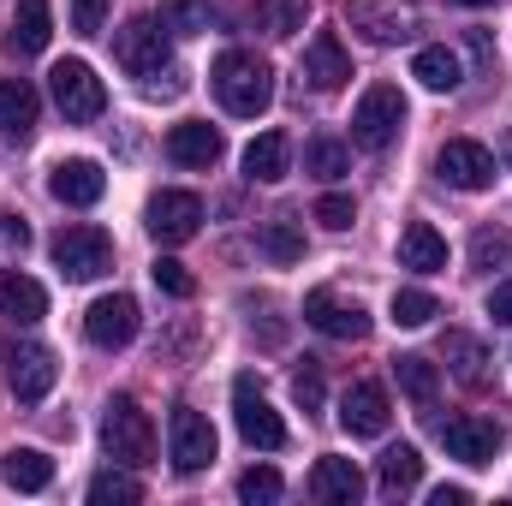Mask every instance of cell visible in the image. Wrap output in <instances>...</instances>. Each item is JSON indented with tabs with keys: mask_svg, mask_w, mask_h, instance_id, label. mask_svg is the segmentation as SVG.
Wrapping results in <instances>:
<instances>
[{
	"mask_svg": "<svg viewBox=\"0 0 512 506\" xmlns=\"http://www.w3.org/2000/svg\"><path fill=\"white\" fill-rule=\"evenodd\" d=\"M102 447H108L114 465H149V459H155V423H149V411H143L131 393H114V399H108Z\"/></svg>",
	"mask_w": 512,
	"mask_h": 506,
	"instance_id": "2",
	"label": "cell"
},
{
	"mask_svg": "<svg viewBox=\"0 0 512 506\" xmlns=\"http://www.w3.org/2000/svg\"><path fill=\"white\" fill-rule=\"evenodd\" d=\"M114 60L126 66L131 78H143V90H149L155 78H173V72H167V66H173V48H167L161 18H126V24L114 30Z\"/></svg>",
	"mask_w": 512,
	"mask_h": 506,
	"instance_id": "3",
	"label": "cell"
},
{
	"mask_svg": "<svg viewBox=\"0 0 512 506\" xmlns=\"http://www.w3.org/2000/svg\"><path fill=\"white\" fill-rule=\"evenodd\" d=\"M346 78H352V60H346L340 36H334V30H316L310 48H304V84H310V90H340Z\"/></svg>",
	"mask_w": 512,
	"mask_h": 506,
	"instance_id": "17",
	"label": "cell"
},
{
	"mask_svg": "<svg viewBox=\"0 0 512 506\" xmlns=\"http://www.w3.org/2000/svg\"><path fill=\"white\" fill-rule=\"evenodd\" d=\"M0 471H6V483H12L18 495H42V489L54 483V459H48L42 447H12Z\"/></svg>",
	"mask_w": 512,
	"mask_h": 506,
	"instance_id": "28",
	"label": "cell"
},
{
	"mask_svg": "<svg viewBox=\"0 0 512 506\" xmlns=\"http://www.w3.org/2000/svg\"><path fill=\"white\" fill-rule=\"evenodd\" d=\"M465 501H471V489H447V483L429 495V506H465Z\"/></svg>",
	"mask_w": 512,
	"mask_h": 506,
	"instance_id": "45",
	"label": "cell"
},
{
	"mask_svg": "<svg viewBox=\"0 0 512 506\" xmlns=\"http://www.w3.org/2000/svg\"><path fill=\"white\" fill-rule=\"evenodd\" d=\"M411 78H417L423 90L447 96V90H459V84H465V66H459V54H453V48H417Z\"/></svg>",
	"mask_w": 512,
	"mask_h": 506,
	"instance_id": "27",
	"label": "cell"
},
{
	"mask_svg": "<svg viewBox=\"0 0 512 506\" xmlns=\"http://www.w3.org/2000/svg\"><path fill=\"white\" fill-rule=\"evenodd\" d=\"M215 423L203 417V411H191V405H179L173 411V423H167V453H173V471H203V465H215Z\"/></svg>",
	"mask_w": 512,
	"mask_h": 506,
	"instance_id": "10",
	"label": "cell"
},
{
	"mask_svg": "<svg viewBox=\"0 0 512 506\" xmlns=\"http://www.w3.org/2000/svg\"><path fill=\"white\" fill-rule=\"evenodd\" d=\"M149 274H155V286H161L167 298H191V292H197V280L185 274V262H179V256H155V268H149Z\"/></svg>",
	"mask_w": 512,
	"mask_h": 506,
	"instance_id": "39",
	"label": "cell"
},
{
	"mask_svg": "<svg viewBox=\"0 0 512 506\" xmlns=\"http://www.w3.org/2000/svg\"><path fill=\"white\" fill-rule=\"evenodd\" d=\"M280 489H286V483H280V471H274V465H251V471H245V477H239V501H280Z\"/></svg>",
	"mask_w": 512,
	"mask_h": 506,
	"instance_id": "37",
	"label": "cell"
},
{
	"mask_svg": "<svg viewBox=\"0 0 512 506\" xmlns=\"http://www.w3.org/2000/svg\"><path fill=\"white\" fill-rule=\"evenodd\" d=\"M292 173V143H286V131H262L251 137V149H245V179L256 185H280Z\"/></svg>",
	"mask_w": 512,
	"mask_h": 506,
	"instance_id": "23",
	"label": "cell"
},
{
	"mask_svg": "<svg viewBox=\"0 0 512 506\" xmlns=\"http://www.w3.org/2000/svg\"><path fill=\"white\" fill-rule=\"evenodd\" d=\"M137 501H143V483L131 471H120V465L90 477V506H137Z\"/></svg>",
	"mask_w": 512,
	"mask_h": 506,
	"instance_id": "31",
	"label": "cell"
},
{
	"mask_svg": "<svg viewBox=\"0 0 512 506\" xmlns=\"http://www.w3.org/2000/svg\"><path fill=\"white\" fill-rule=\"evenodd\" d=\"M417 477H423V453H417L411 441L387 447V453H382V465H376V489H382L387 501L411 495V489H417Z\"/></svg>",
	"mask_w": 512,
	"mask_h": 506,
	"instance_id": "26",
	"label": "cell"
},
{
	"mask_svg": "<svg viewBox=\"0 0 512 506\" xmlns=\"http://www.w3.org/2000/svg\"><path fill=\"white\" fill-rule=\"evenodd\" d=\"M393 376H399V387H405L417 405H429V399H435V387H441V370H435L429 358H417V352L393 358Z\"/></svg>",
	"mask_w": 512,
	"mask_h": 506,
	"instance_id": "34",
	"label": "cell"
},
{
	"mask_svg": "<svg viewBox=\"0 0 512 506\" xmlns=\"http://www.w3.org/2000/svg\"><path fill=\"white\" fill-rule=\"evenodd\" d=\"M435 316H441L435 292H423V286H399V292H393V322H399V328H429Z\"/></svg>",
	"mask_w": 512,
	"mask_h": 506,
	"instance_id": "36",
	"label": "cell"
},
{
	"mask_svg": "<svg viewBox=\"0 0 512 506\" xmlns=\"http://www.w3.org/2000/svg\"><path fill=\"white\" fill-rule=\"evenodd\" d=\"M102 18H108V0H72V30L78 36H96Z\"/></svg>",
	"mask_w": 512,
	"mask_h": 506,
	"instance_id": "42",
	"label": "cell"
},
{
	"mask_svg": "<svg viewBox=\"0 0 512 506\" xmlns=\"http://www.w3.org/2000/svg\"><path fill=\"white\" fill-rule=\"evenodd\" d=\"M489 316H495V322H507V328H512V280H501V286L489 292Z\"/></svg>",
	"mask_w": 512,
	"mask_h": 506,
	"instance_id": "44",
	"label": "cell"
},
{
	"mask_svg": "<svg viewBox=\"0 0 512 506\" xmlns=\"http://www.w3.org/2000/svg\"><path fill=\"white\" fill-rule=\"evenodd\" d=\"M256 251L268 256V262H298L304 256V221L298 215H274V221H262V233H256Z\"/></svg>",
	"mask_w": 512,
	"mask_h": 506,
	"instance_id": "29",
	"label": "cell"
},
{
	"mask_svg": "<svg viewBox=\"0 0 512 506\" xmlns=\"http://www.w3.org/2000/svg\"><path fill=\"white\" fill-rule=\"evenodd\" d=\"M54 262L66 280H102L114 268V239L102 227H60L54 233Z\"/></svg>",
	"mask_w": 512,
	"mask_h": 506,
	"instance_id": "5",
	"label": "cell"
},
{
	"mask_svg": "<svg viewBox=\"0 0 512 506\" xmlns=\"http://www.w3.org/2000/svg\"><path fill=\"white\" fill-rule=\"evenodd\" d=\"M209 84H215L221 108L239 114V120L268 114V102H274V72H268V60H256L245 48H227V54L215 60V72H209Z\"/></svg>",
	"mask_w": 512,
	"mask_h": 506,
	"instance_id": "1",
	"label": "cell"
},
{
	"mask_svg": "<svg viewBox=\"0 0 512 506\" xmlns=\"http://www.w3.org/2000/svg\"><path fill=\"white\" fill-rule=\"evenodd\" d=\"M54 376H60V364H54V352H48V346H18V352H12V370H6V381H12V393H18V405L48 399Z\"/></svg>",
	"mask_w": 512,
	"mask_h": 506,
	"instance_id": "16",
	"label": "cell"
},
{
	"mask_svg": "<svg viewBox=\"0 0 512 506\" xmlns=\"http://www.w3.org/2000/svg\"><path fill=\"white\" fill-rule=\"evenodd\" d=\"M48 191H54L60 203H72V209H90V203H102L108 173H102L96 161H60V167L48 173Z\"/></svg>",
	"mask_w": 512,
	"mask_h": 506,
	"instance_id": "18",
	"label": "cell"
},
{
	"mask_svg": "<svg viewBox=\"0 0 512 506\" xmlns=\"http://www.w3.org/2000/svg\"><path fill=\"white\" fill-rule=\"evenodd\" d=\"M0 316L6 322H42L48 316V292H42V280H30V274H18V268H0Z\"/></svg>",
	"mask_w": 512,
	"mask_h": 506,
	"instance_id": "19",
	"label": "cell"
},
{
	"mask_svg": "<svg viewBox=\"0 0 512 506\" xmlns=\"http://www.w3.org/2000/svg\"><path fill=\"white\" fill-rule=\"evenodd\" d=\"M48 36H54V12H48V0H18L6 48H12V54H42Z\"/></svg>",
	"mask_w": 512,
	"mask_h": 506,
	"instance_id": "25",
	"label": "cell"
},
{
	"mask_svg": "<svg viewBox=\"0 0 512 506\" xmlns=\"http://www.w3.org/2000/svg\"><path fill=\"white\" fill-rule=\"evenodd\" d=\"M399 268H417V274H441L447 268V239L429 227V221H411L399 233Z\"/></svg>",
	"mask_w": 512,
	"mask_h": 506,
	"instance_id": "24",
	"label": "cell"
},
{
	"mask_svg": "<svg viewBox=\"0 0 512 506\" xmlns=\"http://www.w3.org/2000/svg\"><path fill=\"white\" fill-rule=\"evenodd\" d=\"M143 227H149L155 245H185V239H197V227H203V203H197L191 191H155L149 209H143Z\"/></svg>",
	"mask_w": 512,
	"mask_h": 506,
	"instance_id": "9",
	"label": "cell"
},
{
	"mask_svg": "<svg viewBox=\"0 0 512 506\" xmlns=\"http://www.w3.org/2000/svg\"><path fill=\"white\" fill-rule=\"evenodd\" d=\"M48 84H54V102H60V114H66L72 126H90V120H102V108H108V90H102V78H96L84 60H60V66L48 72Z\"/></svg>",
	"mask_w": 512,
	"mask_h": 506,
	"instance_id": "6",
	"label": "cell"
},
{
	"mask_svg": "<svg viewBox=\"0 0 512 506\" xmlns=\"http://www.w3.org/2000/svg\"><path fill=\"white\" fill-rule=\"evenodd\" d=\"M459 6H495V0H459Z\"/></svg>",
	"mask_w": 512,
	"mask_h": 506,
	"instance_id": "46",
	"label": "cell"
},
{
	"mask_svg": "<svg viewBox=\"0 0 512 506\" xmlns=\"http://www.w3.org/2000/svg\"><path fill=\"white\" fill-rule=\"evenodd\" d=\"M352 167V149L340 143V137H310L304 143V173H316V179H340Z\"/></svg>",
	"mask_w": 512,
	"mask_h": 506,
	"instance_id": "33",
	"label": "cell"
},
{
	"mask_svg": "<svg viewBox=\"0 0 512 506\" xmlns=\"http://www.w3.org/2000/svg\"><path fill=\"white\" fill-rule=\"evenodd\" d=\"M84 334H90V346H102V352L131 346V340H137V298H131V292L96 298V304L84 310Z\"/></svg>",
	"mask_w": 512,
	"mask_h": 506,
	"instance_id": "12",
	"label": "cell"
},
{
	"mask_svg": "<svg viewBox=\"0 0 512 506\" xmlns=\"http://www.w3.org/2000/svg\"><path fill=\"white\" fill-rule=\"evenodd\" d=\"M441 441H447V453L465 459V465H495L507 429H501L495 417H453V423H441Z\"/></svg>",
	"mask_w": 512,
	"mask_h": 506,
	"instance_id": "14",
	"label": "cell"
},
{
	"mask_svg": "<svg viewBox=\"0 0 512 506\" xmlns=\"http://www.w3.org/2000/svg\"><path fill=\"white\" fill-rule=\"evenodd\" d=\"M215 24L221 18L209 0H161V30H173V36H209Z\"/></svg>",
	"mask_w": 512,
	"mask_h": 506,
	"instance_id": "30",
	"label": "cell"
},
{
	"mask_svg": "<svg viewBox=\"0 0 512 506\" xmlns=\"http://www.w3.org/2000/svg\"><path fill=\"white\" fill-rule=\"evenodd\" d=\"M387 393H382V381H352L346 387V399H340V429L346 435H358V441H376L387 429Z\"/></svg>",
	"mask_w": 512,
	"mask_h": 506,
	"instance_id": "15",
	"label": "cell"
},
{
	"mask_svg": "<svg viewBox=\"0 0 512 506\" xmlns=\"http://www.w3.org/2000/svg\"><path fill=\"white\" fill-rule=\"evenodd\" d=\"M507 256H512L507 233H477V239H471V262H477V268H495V262H507Z\"/></svg>",
	"mask_w": 512,
	"mask_h": 506,
	"instance_id": "41",
	"label": "cell"
},
{
	"mask_svg": "<svg viewBox=\"0 0 512 506\" xmlns=\"http://www.w3.org/2000/svg\"><path fill=\"white\" fill-rule=\"evenodd\" d=\"M0 239H6L12 251H24V245H30V227H24V215H18V209H6V215H0Z\"/></svg>",
	"mask_w": 512,
	"mask_h": 506,
	"instance_id": "43",
	"label": "cell"
},
{
	"mask_svg": "<svg viewBox=\"0 0 512 506\" xmlns=\"http://www.w3.org/2000/svg\"><path fill=\"white\" fill-rule=\"evenodd\" d=\"M292 399H298L304 411H322L328 387H322V364H316V358H304V364L292 370Z\"/></svg>",
	"mask_w": 512,
	"mask_h": 506,
	"instance_id": "38",
	"label": "cell"
},
{
	"mask_svg": "<svg viewBox=\"0 0 512 506\" xmlns=\"http://www.w3.org/2000/svg\"><path fill=\"white\" fill-rule=\"evenodd\" d=\"M251 18L268 30V36H292V30H304V18H310V0H256Z\"/></svg>",
	"mask_w": 512,
	"mask_h": 506,
	"instance_id": "35",
	"label": "cell"
},
{
	"mask_svg": "<svg viewBox=\"0 0 512 506\" xmlns=\"http://www.w3.org/2000/svg\"><path fill=\"white\" fill-rule=\"evenodd\" d=\"M233 417H239V435L251 441L256 453H280V447H286V423H280V411L262 399V381L256 376L233 381Z\"/></svg>",
	"mask_w": 512,
	"mask_h": 506,
	"instance_id": "7",
	"label": "cell"
},
{
	"mask_svg": "<svg viewBox=\"0 0 512 506\" xmlns=\"http://www.w3.org/2000/svg\"><path fill=\"white\" fill-rule=\"evenodd\" d=\"M221 131L209 126V120H185V126L167 131V155L179 161V167H215L221 161Z\"/></svg>",
	"mask_w": 512,
	"mask_h": 506,
	"instance_id": "20",
	"label": "cell"
},
{
	"mask_svg": "<svg viewBox=\"0 0 512 506\" xmlns=\"http://www.w3.org/2000/svg\"><path fill=\"white\" fill-rule=\"evenodd\" d=\"M310 495H316V501H334V506H352L364 495V471H358L352 459L328 453V459H316V471H310Z\"/></svg>",
	"mask_w": 512,
	"mask_h": 506,
	"instance_id": "21",
	"label": "cell"
},
{
	"mask_svg": "<svg viewBox=\"0 0 512 506\" xmlns=\"http://www.w3.org/2000/svg\"><path fill=\"white\" fill-rule=\"evenodd\" d=\"M304 322L328 340H370V310L358 298H340L334 286H316L304 298Z\"/></svg>",
	"mask_w": 512,
	"mask_h": 506,
	"instance_id": "8",
	"label": "cell"
},
{
	"mask_svg": "<svg viewBox=\"0 0 512 506\" xmlns=\"http://www.w3.org/2000/svg\"><path fill=\"white\" fill-rule=\"evenodd\" d=\"M36 114H42V96H36L24 78H0V131H6L12 143H30Z\"/></svg>",
	"mask_w": 512,
	"mask_h": 506,
	"instance_id": "22",
	"label": "cell"
},
{
	"mask_svg": "<svg viewBox=\"0 0 512 506\" xmlns=\"http://www.w3.org/2000/svg\"><path fill=\"white\" fill-rule=\"evenodd\" d=\"M346 18H352V30H364V36L382 42V48L405 42V36L417 30V6H411V0H352Z\"/></svg>",
	"mask_w": 512,
	"mask_h": 506,
	"instance_id": "13",
	"label": "cell"
},
{
	"mask_svg": "<svg viewBox=\"0 0 512 506\" xmlns=\"http://www.w3.org/2000/svg\"><path fill=\"white\" fill-rule=\"evenodd\" d=\"M399 131H405V96H399V84H370L364 102L352 108V143L370 149V155H382Z\"/></svg>",
	"mask_w": 512,
	"mask_h": 506,
	"instance_id": "4",
	"label": "cell"
},
{
	"mask_svg": "<svg viewBox=\"0 0 512 506\" xmlns=\"http://www.w3.org/2000/svg\"><path fill=\"white\" fill-rule=\"evenodd\" d=\"M435 173H441V185H453V191H489L495 185V155L483 149V143H471V137H453V143H441V155H435Z\"/></svg>",
	"mask_w": 512,
	"mask_h": 506,
	"instance_id": "11",
	"label": "cell"
},
{
	"mask_svg": "<svg viewBox=\"0 0 512 506\" xmlns=\"http://www.w3.org/2000/svg\"><path fill=\"white\" fill-rule=\"evenodd\" d=\"M441 358L453 364V376L465 381V387H483V364H489V358H483V346H477L471 334H447V340H441Z\"/></svg>",
	"mask_w": 512,
	"mask_h": 506,
	"instance_id": "32",
	"label": "cell"
},
{
	"mask_svg": "<svg viewBox=\"0 0 512 506\" xmlns=\"http://www.w3.org/2000/svg\"><path fill=\"white\" fill-rule=\"evenodd\" d=\"M316 221H322L328 233H346V227L358 221V203H352V197H340V191H328V197L316 203Z\"/></svg>",
	"mask_w": 512,
	"mask_h": 506,
	"instance_id": "40",
	"label": "cell"
}]
</instances>
